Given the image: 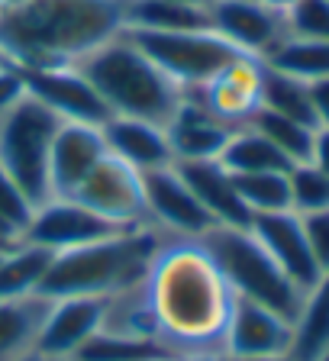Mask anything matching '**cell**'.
I'll use <instances>...</instances> for the list:
<instances>
[{
    "label": "cell",
    "mask_w": 329,
    "mask_h": 361,
    "mask_svg": "<svg viewBox=\"0 0 329 361\" xmlns=\"http://www.w3.org/2000/svg\"><path fill=\"white\" fill-rule=\"evenodd\" d=\"M158 342L168 355L223 352L236 293L201 239L164 235L145 274Z\"/></svg>",
    "instance_id": "1"
},
{
    "label": "cell",
    "mask_w": 329,
    "mask_h": 361,
    "mask_svg": "<svg viewBox=\"0 0 329 361\" xmlns=\"http://www.w3.org/2000/svg\"><path fill=\"white\" fill-rule=\"evenodd\" d=\"M126 0H26L0 10V59L20 71L78 65L123 32Z\"/></svg>",
    "instance_id": "2"
},
{
    "label": "cell",
    "mask_w": 329,
    "mask_h": 361,
    "mask_svg": "<svg viewBox=\"0 0 329 361\" xmlns=\"http://www.w3.org/2000/svg\"><path fill=\"white\" fill-rule=\"evenodd\" d=\"M164 233L155 226H136L110 239L88 242V245L68 248L52 258V268L42 281L39 297L59 300V297H113L126 287L143 284L155 262Z\"/></svg>",
    "instance_id": "3"
},
{
    "label": "cell",
    "mask_w": 329,
    "mask_h": 361,
    "mask_svg": "<svg viewBox=\"0 0 329 361\" xmlns=\"http://www.w3.org/2000/svg\"><path fill=\"white\" fill-rule=\"evenodd\" d=\"M78 68L94 84L110 116H136V120L168 126V120L184 100V90L158 65H152L129 42L126 32L113 36L110 42L84 55Z\"/></svg>",
    "instance_id": "4"
},
{
    "label": "cell",
    "mask_w": 329,
    "mask_h": 361,
    "mask_svg": "<svg viewBox=\"0 0 329 361\" xmlns=\"http://www.w3.org/2000/svg\"><path fill=\"white\" fill-rule=\"evenodd\" d=\"M201 245L223 271L236 297L262 303L277 316L297 323L307 293L277 268V262L265 252V245L255 239L249 226H213L210 233L201 235Z\"/></svg>",
    "instance_id": "5"
},
{
    "label": "cell",
    "mask_w": 329,
    "mask_h": 361,
    "mask_svg": "<svg viewBox=\"0 0 329 361\" xmlns=\"http://www.w3.org/2000/svg\"><path fill=\"white\" fill-rule=\"evenodd\" d=\"M59 126V116L30 94L0 116V171L30 197L32 207H42L52 197L49 152Z\"/></svg>",
    "instance_id": "6"
},
{
    "label": "cell",
    "mask_w": 329,
    "mask_h": 361,
    "mask_svg": "<svg viewBox=\"0 0 329 361\" xmlns=\"http://www.w3.org/2000/svg\"><path fill=\"white\" fill-rule=\"evenodd\" d=\"M129 42L172 78L181 90H197L220 75L239 52L213 30H187V32H152V30H129L123 26Z\"/></svg>",
    "instance_id": "7"
},
{
    "label": "cell",
    "mask_w": 329,
    "mask_h": 361,
    "mask_svg": "<svg viewBox=\"0 0 329 361\" xmlns=\"http://www.w3.org/2000/svg\"><path fill=\"white\" fill-rule=\"evenodd\" d=\"M75 200L100 213L104 219L123 226V229H136V226H152L149 213H145V190H143V174L129 168L126 161L113 158L107 152L97 161V168L81 180V188L75 190Z\"/></svg>",
    "instance_id": "8"
},
{
    "label": "cell",
    "mask_w": 329,
    "mask_h": 361,
    "mask_svg": "<svg viewBox=\"0 0 329 361\" xmlns=\"http://www.w3.org/2000/svg\"><path fill=\"white\" fill-rule=\"evenodd\" d=\"M116 233H126V229L104 219L100 213H94L81 200H75V197H49L42 207H36L23 242L42 245L52 255H59V252L88 245V242L110 239Z\"/></svg>",
    "instance_id": "9"
},
{
    "label": "cell",
    "mask_w": 329,
    "mask_h": 361,
    "mask_svg": "<svg viewBox=\"0 0 329 361\" xmlns=\"http://www.w3.org/2000/svg\"><path fill=\"white\" fill-rule=\"evenodd\" d=\"M145 190V213L155 229L164 235H178V239H201L203 233L213 229V216L203 210L197 194L187 188V180L178 174V168H158V171L143 174Z\"/></svg>",
    "instance_id": "10"
},
{
    "label": "cell",
    "mask_w": 329,
    "mask_h": 361,
    "mask_svg": "<svg viewBox=\"0 0 329 361\" xmlns=\"http://www.w3.org/2000/svg\"><path fill=\"white\" fill-rule=\"evenodd\" d=\"M26 94L39 100L42 106L59 116L61 123H90L104 126L110 120V110L94 90V84L81 75L78 65H59V68H32L23 71Z\"/></svg>",
    "instance_id": "11"
},
{
    "label": "cell",
    "mask_w": 329,
    "mask_h": 361,
    "mask_svg": "<svg viewBox=\"0 0 329 361\" xmlns=\"http://www.w3.org/2000/svg\"><path fill=\"white\" fill-rule=\"evenodd\" d=\"M262 81H265V61L255 59V55H239L220 75L210 78L203 87L184 90V94H194L217 120L239 129L249 126V120L262 110Z\"/></svg>",
    "instance_id": "12"
},
{
    "label": "cell",
    "mask_w": 329,
    "mask_h": 361,
    "mask_svg": "<svg viewBox=\"0 0 329 361\" xmlns=\"http://www.w3.org/2000/svg\"><path fill=\"white\" fill-rule=\"evenodd\" d=\"M107 297H59L45 300L36 348L42 358H71L97 329H104Z\"/></svg>",
    "instance_id": "13"
},
{
    "label": "cell",
    "mask_w": 329,
    "mask_h": 361,
    "mask_svg": "<svg viewBox=\"0 0 329 361\" xmlns=\"http://www.w3.org/2000/svg\"><path fill=\"white\" fill-rule=\"evenodd\" d=\"M207 16L210 30L255 59H265L287 36L285 13L265 7L258 0H210Z\"/></svg>",
    "instance_id": "14"
},
{
    "label": "cell",
    "mask_w": 329,
    "mask_h": 361,
    "mask_svg": "<svg viewBox=\"0 0 329 361\" xmlns=\"http://www.w3.org/2000/svg\"><path fill=\"white\" fill-rule=\"evenodd\" d=\"M249 229H252V235L265 245V252L277 262V268L285 271L300 290L307 293L310 287H316V281L323 278V268L316 264L313 252H310L300 213H294V210L255 213Z\"/></svg>",
    "instance_id": "15"
},
{
    "label": "cell",
    "mask_w": 329,
    "mask_h": 361,
    "mask_svg": "<svg viewBox=\"0 0 329 361\" xmlns=\"http://www.w3.org/2000/svg\"><path fill=\"white\" fill-rule=\"evenodd\" d=\"M294 345V323L277 316L262 303L236 297L229 326L223 336L226 358H262V355H287Z\"/></svg>",
    "instance_id": "16"
},
{
    "label": "cell",
    "mask_w": 329,
    "mask_h": 361,
    "mask_svg": "<svg viewBox=\"0 0 329 361\" xmlns=\"http://www.w3.org/2000/svg\"><path fill=\"white\" fill-rule=\"evenodd\" d=\"M107 155L104 133L90 123H61L49 152V188L52 197H71L97 161Z\"/></svg>",
    "instance_id": "17"
},
{
    "label": "cell",
    "mask_w": 329,
    "mask_h": 361,
    "mask_svg": "<svg viewBox=\"0 0 329 361\" xmlns=\"http://www.w3.org/2000/svg\"><path fill=\"white\" fill-rule=\"evenodd\" d=\"M104 133V145L113 158L126 161L139 174L158 171V168L174 165L172 145H168V133L164 126L149 120H136V116H110L100 126Z\"/></svg>",
    "instance_id": "18"
},
{
    "label": "cell",
    "mask_w": 329,
    "mask_h": 361,
    "mask_svg": "<svg viewBox=\"0 0 329 361\" xmlns=\"http://www.w3.org/2000/svg\"><path fill=\"white\" fill-rule=\"evenodd\" d=\"M164 133L174 161H203V158H220L226 139L232 135V126L217 120L194 94H184Z\"/></svg>",
    "instance_id": "19"
},
{
    "label": "cell",
    "mask_w": 329,
    "mask_h": 361,
    "mask_svg": "<svg viewBox=\"0 0 329 361\" xmlns=\"http://www.w3.org/2000/svg\"><path fill=\"white\" fill-rule=\"evenodd\" d=\"M178 174L187 180V188L197 194L203 210L213 216L217 226H249L252 213L246 210L232 174L220 165V158H203V161H174Z\"/></svg>",
    "instance_id": "20"
},
{
    "label": "cell",
    "mask_w": 329,
    "mask_h": 361,
    "mask_svg": "<svg viewBox=\"0 0 329 361\" xmlns=\"http://www.w3.org/2000/svg\"><path fill=\"white\" fill-rule=\"evenodd\" d=\"M52 252L32 242H16L0 252V300H30L39 297L42 281L52 268Z\"/></svg>",
    "instance_id": "21"
},
{
    "label": "cell",
    "mask_w": 329,
    "mask_h": 361,
    "mask_svg": "<svg viewBox=\"0 0 329 361\" xmlns=\"http://www.w3.org/2000/svg\"><path fill=\"white\" fill-rule=\"evenodd\" d=\"M123 26L152 32H187L210 30V16L207 7H191V4H174V0H126Z\"/></svg>",
    "instance_id": "22"
},
{
    "label": "cell",
    "mask_w": 329,
    "mask_h": 361,
    "mask_svg": "<svg viewBox=\"0 0 329 361\" xmlns=\"http://www.w3.org/2000/svg\"><path fill=\"white\" fill-rule=\"evenodd\" d=\"M220 165L229 174H258V171H291L287 161L275 145L265 139L258 129L239 126L232 129V135L226 139L223 152H220Z\"/></svg>",
    "instance_id": "23"
},
{
    "label": "cell",
    "mask_w": 329,
    "mask_h": 361,
    "mask_svg": "<svg viewBox=\"0 0 329 361\" xmlns=\"http://www.w3.org/2000/svg\"><path fill=\"white\" fill-rule=\"evenodd\" d=\"M329 345V271H323V278L316 287H310L304 297V307L294 323V361H310Z\"/></svg>",
    "instance_id": "24"
},
{
    "label": "cell",
    "mask_w": 329,
    "mask_h": 361,
    "mask_svg": "<svg viewBox=\"0 0 329 361\" xmlns=\"http://www.w3.org/2000/svg\"><path fill=\"white\" fill-rule=\"evenodd\" d=\"M262 61L297 81H320V78H329V39L285 36Z\"/></svg>",
    "instance_id": "25"
},
{
    "label": "cell",
    "mask_w": 329,
    "mask_h": 361,
    "mask_svg": "<svg viewBox=\"0 0 329 361\" xmlns=\"http://www.w3.org/2000/svg\"><path fill=\"white\" fill-rule=\"evenodd\" d=\"M45 300H0V361H13L36 342V329L42 323Z\"/></svg>",
    "instance_id": "26"
},
{
    "label": "cell",
    "mask_w": 329,
    "mask_h": 361,
    "mask_svg": "<svg viewBox=\"0 0 329 361\" xmlns=\"http://www.w3.org/2000/svg\"><path fill=\"white\" fill-rule=\"evenodd\" d=\"M249 126L258 129V133H262L265 139H268V142L291 161V165H304V161H310L313 135H316V129H320V126L297 123V120H291V116H281V113H275V110H265V106L249 120Z\"/></svg>",
    "instance_id": "27"
},
{
    "label": "cell",
    "mask_w": 329,
    "mask_h": 361,
    "mask_svg": "<svg viewBox=\"0 0 329 361\" xmlns=\"http://www.w3.org/2000/svg\"><path fill=\"white\" fill-rule=\"evenodd\" d=\"M168 355L158 342L139 336H126L116 329H97L94 336L78 348L71 358L75 361H152Z\"/></svg>",
    "instance_id": "28"
},
{
    "label": "cell",
    "mask_w": 329,
    "mask_h": 361,
    "mask_svg": "<svg viewBox=\"0 0 329 361\" xmlns=\"http://www.w3.org/2000/svg\"><path fill=\"white\" fill-rule=\"evenodd\" d=\"M262 106L281 113V116H291V120H297V123L316 126L310 84L297 81V78H291V75H281V71H275V68H268V65H265V81H262Z\"/></svg>",
    "instance_id": "29"
},
{
    "label": "cell",
    "mask_w": 329,
    "mask_h": 361,
    "mask_svg": "<svg viewBox=\"0 0 329 361\" xmlns=\"http://www.w3.org/2000/svg\"><path fill=\"white\" fill-rule=\"evenodd\" d=\"M246 210L252 213H277L291 210V184L287 171H258V174H232Z\"/></svg>",
    "instance_id": "30"
},
{
    "label": "cell",
    "mask_w": 329,
    "mask_h": 361,
    "mask_svg": "<svg viewBox=\"0 0 329 361\" xmlns=\"http://www.w3.org/2000/svg\"><path fill=\"white\" fill-rule=\"evenodd\" d=\"M287 184H291V210L294 213H313L329 207V174L320 171L316 165L304 161L287 171Z\"/></svg>",
    "instance_id": "31"
},
{
    "label": "cell",
    "mask_w": 329,
    "mask_h": 361,
    "mask_svg": "<svg viewBox=\"0 0 329 361\" xmlns=\"http://www.w3.org/2000/svg\"><path fill=\"white\" fill-rule=\"evenodd\" d=\"M287 36L329 39V0H294L285 10Z\"/></svg>",
    "instance_id": "32"
},
{
    "label": "cell",
    "mask_w": 329,
    "mask_h": 361,
    "mask_svg": "<svg viewBox=\"0 0 329 361\" xmlns=\"http://www.w3.org/2000/svg\"><path fill=\"white\" fill-rule=\"evenodd\" d=\"M304 233H307L310 252H313L316 264L323 271H329V207L326 210H313V213H300Z\"/></svg>",
    "instance_id": "33"
},
{
    "label": "cell",
    "mask_w": 329,
    "mask_h": 361,
    "mask_svg": "<svg viewBox=\"0 0 329 361\" xmlns=\"http://www.w3.org/2000/svg\"><path fill=\"white\" fill-rule=\"evenodd\" d=\"M23 97H26L23 71L16 65H10V61H0V116L7 110H13Z\"/></svg>",
    "instance_id": "34"
},
{
    "label": "cell",
    "mask_w": 329,
    "mask_h": 361,
    "mask_svg": "<svg viewBox=\"0 0 329 361\" xmlns=\"http://www.w3.org/2000/svg\"><path fill=\"white\" fill-rule=\"evenodd\" d=\"M310 100H313L316 126H329V78L310 81Z\"/></svg>",
    "instance_id": "35"
},
{
    "label": "cell",
    "mask_w": 329,
    "mask_h": 361,
    "mask_svg": "<svg viewBox=\"0 0 329 361\" xmlns=\"http://www.w3.org/2000/svg\"><path fill=\"white\" fill-rule=\"evenodd\" d=\"M310 165L329 174V126H320L313 135V152H310Z\"/></svg>",
    "instance_id": "36"
},
{
    "label": "cell",
    "mask_w": 329,
    "mask_h": 361,
    "mask_svg": "<svg viewBox=\"0 0 329 361\" xmlns=\"http://www.w3.org/2000/svg\"><path fill=\"white\" fill-rule=\"evenodd\" d=\"M174 361H226L223 352H187V355H172Z\"/></svg>",
    "instance_id": "37"
},
{
    "label": "cell",
    "mask_w": 329,
    "mask_h": 361,
    "mask_svg": "<svg viewBox=\"0 0 329 361\" xmlns=\"http://www.w3.org/2000/svg\"><path fill=\"white\" fill-rule=\"evenodd\" d=\"M226 361H294L291 352L287 355H262V358H226Z\"/></svg>",
    "instance_id": "38"
},
{
    "label": "cell",
    "mask_w": 329,
    "mask_h": 361,
    "mask_svg": "<svg viewBox=\"0 0 329 361\" xmlns=\"http://www.w3.org/2000/svg\"><path fill=\"white\" fill-rule=\"evenodd\" d=\"M258 4H265V7L277 10V13H285V10H287V7H291L294 0H258Z\"/></svg>",
    "instance_id": "39"
},
{
    "label": "cell",
    "mask_w": 329,
    "mask_h": 361,
    "mask_svg": "<svg viewBox=\"0 0 329 361\" xmlns=\"http://www.w3.org/2000/svg\"><path fill=\"white\" fill-rule=\"evenodd\" d=\"M13 361H45V358L36 352V348H26V352H23V355H16Z\"/></svg>",
    "instance_id": "40"
},
{
    "label": "cell",
    "mask_w": 329,
    "mask_h": 361,
    "mask_svg": "<svg viewBox=\"0 0 329 361\" xmlns=\"http://www.w3.org/2000/svg\"><path fill=\"white\" fill-rule=\"evenodd\" d=\"M20 4H26V0H0V10H13V7H20Z\"/></svg>",
    "instance_id": "41"
},
{
    "label": "cell",
    "mask_w": 329,
    "mask_h": 361,
    "mask_svg": "<svg viewBox=\"0 0 329 361\" xmlns=\"http://www.w3.org/2000/svg\"><path fill=\"white\" fill-rule=\"evenodd\" d=\"M174 4H191V7H210V0H174Z\"/></svg>",
    "instance_id": "42"
},
{
    "label": "cell",
    "mask_w": 329,
    "mask_h": 361,
    "mask_svg": "<svg viewBox=\"0 0 329 361\" xmlns=\"http://www.w3.org/2000/svg\"><path fill=\"white\" fill-rule=\"evenodd\" d=\"M310 361H329V345H326V348H323V352H320V355H313V358H310Z\"/></svg>",
    "instance_id": "43"
},
{
    "label": "cell",
    "mask_w": 329,
    "mask_h": 361,
    "mask_svg": "<svg viewBox=\"0 0 329 361\" xmlns=\"http://www.w3.org/2000/svg\"><path fill=\"white\" fill-rule=\"evenodd\" d=\"M152 361H174L172 355H162V358H152Z\"/></svg>",
    "instance_id": "44"
},
{
    "label": "cell",
    "mask_w": 329,
    "mask_h": 361,
    "mask_svg": "<svg viewBox=\"0 0 329 361\" xmlns=\"http://www.w3.org/2000/svg\"><path fill=\"white\" fill-rule=\"evenodd\" d=\"M45 361H75V358H45Z\"/></svg>",
    "instance_id": "45"
},
{
    "label": "cell",
    "mask_w": 329,
    "mask_h": 361,
    "mask_svg": "<svg viewBox=\"0 0 329 361\" xmlns=\"http://www.w3.org/2000/svg\"><path fill=\"white\" fill-rule=\"evenodd\" d=\"M4 252H7V248H4Z\"/></svg>",
    "instance_id": "46"
},
{
    "label": "cell",
    "mask_w": 329,
    "mask_h": 361,
    "mask_svg": "<svg viewBox=\"0 0 329 361\" xmlns=\"http://www.w3.org/2000/svg\"><path fill=\"white\" fill-rule=\"evenodd\" d=\"M0 61H4V59H0Z\"/></svg>",
    "instance_id": "47"
}]
</instances>
